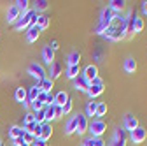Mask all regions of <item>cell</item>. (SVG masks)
Wrapping results in <instances>:
<instances>
[{"instance_id":"1","label":"cell","mask_w":147,"mask_h":146,"mask_svg":"<svg viewBox=\"0 0 147 146\" xmlns=\"http://www.w3.org/2000/svg\"><path fill=\"white\" fill-rule=\"evenodd\" d=\"M126 30H128V18H123L121 14H114L112 23L109 25V28L102 35L110 41H121L126 37Z\"/></svg>"},{"instance_id":"2","label":"cell","mask_w":147,"mask_h":146,"mask_svg":"<svg viewBox=\"0 0 147 146\" xmlns=\"http://www.w3.org/2000/svg\"><path fill=\"white\" fill-rule=\"evenodd\" d=\"M37 11L35 9H28L25 14H21V18L18 20L16 23H14V28L20 32V30H28L30 27H33V25H37Z\"/></svg>"},{"instance_id":"3","label":"cell","mask_w":147,"mask_h":146,"mask_svg":"<svg viewBox=\"0 0 147 146\" xmlns=\"http://www.w3.org/2000/svg\"><path fill=\"white\" fill-rule=\"evenodd\" d=\"M114 11L110 9V7H105L103 11H102V16H100V21H98V25H96V33H103L107 28H109V25L112 23V20H114Z\"/></svg>"},{"instance_id":"4","label":"cell","mask_w":147,"mask_h":146,"mask_svg":"<svg viewBox=\"0 0 147 146\" xmlns=\"http://www.w3.org/2000/svg\"><path fill=\"white\" fill-rule=\"evenodd\" d=\"M105 130H107V123L103 120H98V118L89 121V125H88V132L91 134V137H102Z\"/></svg>"},{"instance_id":"5","label":"cell","mask_w":147,"mask_h":146,"mask_svg":"<svg viewBox=\"0 0 147 146\" xmlns=\"http://www.w3.org/2000/svg\"><path fill=\"white\" fill-rule=\"evenodd\" d=\"M103 88H105V85H103L102 78H95L93 81H91L89 88H88V95L91 97V100H93L95 97H98L100 93H103Z\"/></svg>"},{"instance_id":"6","label":"cell","mask_w":147,"mask_h":146,"mask_svg":"<svg viewBox=\"0 0 147 146\" xmlns=\"http://www.w3.org/2000/svg\"><path fill=\"white\" fill-rule=\"evenodd\" d=\"M28 74L30 76H33V78H37V79H44L46 78V70H44V67L40 65V63H30L28 65Z\"/></svg>"},{"instance_id":"7","label":"cell","mask_w":147,"mask_h":146,"mask_svg":"<svg viewBox=\"0 0 147 146\" xmlns=\"http://www.w3.org/2000/svg\"><path fill=\"white\" fill-rule=\"evenodd\" d=\"M130 137H131V141H133L135 144H142V143L145 141V137H147V130H145V129H142V127L138 125L135 130H131V132H130Z\"/></svg>"},{"instance_id":"8","label":"cell","mask_w":147,"mask_h":146,"mask_svg":"<svg viewBox=\"0 0 147 146\" xmlns=\"http://www.w3.org/2000/svg\"><path fill=\"white\" fill-rule=\"evenodd\" d=\"M88 125H89L88 116H86V115H77V127H76V134L82 136L84 132H88Z\"/></svg>"},{"instance_id":"9","label":"cell","mask_w":147,"mask_h":146,"mask_svg":"<svg viewBox=\"0 0 147 146\" xmlns=\"http://www.w3.org/2000/svg\"><path fill=\"white\" fill-rule=\"evenodd\" d=\"M61 72H63V65L60 62H53L51 63V70H49V79L54 81V79H58L61 76Z\"/></svg>"},{"instance_id":"10","label":"cell","mask_w":147,"mask_h":146,"mask_svg":"<svg viewBox=\"0 0 147 146\" xmlns=\"http://www.w3.org/2000/svg\"><path fill=\"white\" fill-rule=\"evenodd\" d=\"M74 86H76V90H81V92H86L88 93V88H89V81L82 76V74H79L76 79H74Z\"/></svg>"},{"instance_id":"11","label":"cell","mask_w":147,"mask_h":146,"mask_svg":"<svg viewBox=\"0 0 147 146\" xmlns=\"http://www.w3.org/2000/svg\"><path fill=\"white\" fill-rule=\"evenodd\" d=\"M20 18H21V11L16 5H11L9 11H7V23H16Z\"/></svg>"},{"instance_id":"12","label":"cell","mask_w":147,"mask_h":146,"mask_svg":"<svg viewBox=\"0 0 147 146\" xmlns=\"http://www.w3.org/2000/svg\"><path fill=\"white\" fill-rule=\"evenodd\" d=\"M112 146H126V130L124 129H117L116 130Z\"/></svg>"},{"instance_id":"13","label":"cell","mask_w":147,"mask_h":146,"mask_svg":"<svg viewBox=\"0 0 147 146\" xmlns=\"http://www.w3.org/2000/svg\"><path fill=\"white\" fill-rule=\"evenodd\" d=\"M138 127V120H137V116H133V115H126L124 116V129L126 130H135Z\"/></svg>"},{"instance_id":"14","label":"cell","mask_w":147,"mask_h":146,"mask_svg":"<svg viewBox=\"0 0 147 146\" xmlns=\"http://www.w3.org/2000/svg\"><path fill=\"white\" fill-rule=\"evenodd\" d=\"M40 28L37 27V25H33V27H30L28 30H26V41L28 42H35L37 39H39V35H40Z\"/></svg>"},{"instance_id":"15","label":"cell","mask_w":147,"mask_h":146,"mask_svg":"<svg viewBox=\"0 0 147 146\" xmlns=\"http://www.w3.org/2000/svg\"><path fill=\"white\" fill-rule=\"evenodd\" d=\"M82 76L91 83L95 78H98V69H96V65H88L86 69H84V72H82Z\"/></svg>"},{"instance_id":"16","label":"cell","mask_w":147,"mask_h":146,"mask_svg":"<svg viewBox=\"0 0 147 146\" xmlns=\"http://www.w3.org/2000/svg\"><path fill=\"white\" fill-rule=\"evenodd\" d=\"M42 60L46 62V63H53V60H54V51L49 48V44L47 46H44V49H42Z\"/></svg>"},{"instance_id":"17","label":"cell","mask_w":147,"mask_h":146,"mask_svg":"<svg viewBox=\"0 0 147 146\" xmlns=\"http://www.w3.org/2000/svg\"><path fill=\"white\" fill-rule=\"evenodd\" d=\"M51 134H53V127H51V123H49V121H44V123L40 125V137L47 141V139L51 137Z\"/></svg>"},{"instance_id":"18","label":"cell","mask_w":147,"mask_h":146,"mask_svg":"<svg viewBox=\"0 0 147 146\" xmlns=\"http://www.w3.org/2000/svg\"><path fill=\"white\" fill-rule=\"evenodd\" d=\"M39 93H40V88L39 86H32V88H28V92H26V100H28V104L30 102H33V100H37V97H39Z\"/></svg>"},{"instance_id":"19","label":"cell","mask_w":147,"mask_h":146,"mask_svg":"<svg viewBox=\"0 0 147 146\" xmlns=\"http://www.w3.org/2000/svg\"><path fill=\"white\" fill-rule=\"evenodd\" d=\"M23 134H25V130H23V127H20V125H12L11 129H9V137L11 139L23 137Z\"/></svg>"},{"instance_id":"20","label":"cell","mask_w":147,"mask_h":146,"mask_svg":"<svg viewBox=\"0 0 147 146\" xmlns=\"http://www.w3.org/2000/svg\"><path fill=\"white\" fill-rule=\"evenodd\" d=\"M82 146H105V141L102 137H88L84 139Z\"/></svg>"},{"instance_id":"21","label":"cell","mask_w":147,"mask_h":146,"mask_svg":"<svg viewBox=\"0 0 147 146\" xmlns=\"http://www.w3.org/2000/svg\"><path fill=\"white\" fill-rule=\"evenodd\" d=\"M76 127H77V115L72 116L67 121V125H65V134H74V132H76Z\"/></svg>"},{"instance_id":"22","label":"cell","mask_w":147,"mask_h":146,"mask_svg":"<svg viewBox=\"0 0 147 146\" xmlns=\"http://www.w3.org/2000/svg\"><path fill=\"white\" fill-rule=\"evenodd\" d=\"M37 86H39V88L42 90V92L49 93L51 90H53V81H51L49 78H44V79H40V81H39V85H37Z\"/></svg>"},{"instance_id":"23","label":"cell","mask_w":147,"mask_h":146,"mask_svg":"<svg viewBox=\"0 0 147 146\" xmlns=\"http://www.w3.org/2000/svg\"><path fill=\"white\" fill-rule=\"evenodd\" d=\"M79 62H81V53H79V51H72V53L68 55V58H67L68 67H70V65H79Z\"/></svg>"},{"instance_id":"24","label":"cell","mask_w":147,"mask_h":146,"mask_svg":"<svg viewBox=\"0 0 147 146\" xmlns=\"http://www.w3.org/2000/svg\"><path fill=\"white\" fill-rule=\"evenodd\" d=\"M124 70L128 72V74H133V72L137 70V62H135V58H126V60H124Z\"/></svg>"},{"instance_id":"25","label":"cell","mask_w":147,"mask_h":146,"mask_svg":"<svg viewBox=\"0 0 147 146\" xmlns=\"http://www.w3.org/2000/svg\"><path fill=\"white\" fill-rule=\"evenodd\" d=\"M68 99H70V97H68L67 92H58L56 95H54V106H63Z\"/></svg>"},{"instance_id":"26","label":"cell","mask_w":147,"mask_h":146,"mask_svg":"<svg viewBox=\"0 0 147 146\" xmlns=\"http://www.w3.org/2000/svg\"><path fill=\"white\" fill-rule=\"evenodd\" d=\"M37 27H39L40 30L47 28L49 27V16H46V14H39V16H37Z\"/></svg>"},{"instance_id":"27","label":"cell","mask_w":147,"mask_h":146,"mask_svg":"<svg viewBox=\"0 0 147 146\" xmlns=\"http://www.w3.org/2000/svg\"><path fill=\"white\" fill-rule=\"evenodd\" d=\"M109 4H110L109 7H110V9H112V11L116 12V11H123V9H124V4H126V2H124V0H110Z\"/></svg>"},{"instance_id":"28","label":"cell","mask_w":147,"mask_h":146,"mask_svg":"<svg viewBox=\"0 0 147 146\" xmlns=\"http://www.w3.org/2000/svg\"><path fill=\"white\" fill-rule=\"evenodd\" d=\"M105 113H107V104L105 102H98L96 104V113H95V116L98 120H102V116H105Z\"/></svg>"},{"instance_id":"29","label":"cell","mask_w":147,"mask_h":146,"mask_svg":"<svg viewBox=\"0 0 147 146\" xmlns=\"http://www.w3.org/2000/svg\"><path fill=\"white\" fill-rule=\"evenodd\" d=\"M77 76H79V65H70V67H67V78L76 79Z\"/></svg>"},{"instance_id":"30","label":"cell","mask_w":147,"mask_h":146,"mask_svg":"<svg viewBox=\"0 0 147 146\" xmlns=\"http://www.w3.org/2000/svg\"><path fill=\"white\" fill-rule=\"evenodd\" d=\"M14 99L18 100V102H25L26 100V88H18L16 90V93H14Z\"/></svg>"},{"instance_id":"31","label":"cell","mask_w":147,"mask_h":146,"mask_svg":"<svg viewBox=\"0 0 147 146\" xmlns=\"http://www.w3.org/2000/svg\"><path fill=\"white\" fill-rule=\"evenodd\" d=\"M44 115H46V121L54 120V106H44Z\"/></svg>"},{"instance_id":"32","label":"cell","mask_w":147,"mask_h":146,"mask_svg":"<svg viewBox=\"0 0 147 146\" xmlns=\"http://www.w3.org/2000/svg\"><path fill=\"white\" fill-rule=\"evenodd\" d=\"M96 104L98 102H88V106H86V116H95V113H96Z\"/></svg>"},{"instance_id":"33","label":"cell","mask_w":147,"mask_h":146,"mask_svg":"<svg viewBox=\"0 0 147 146\" xmlns=\"http://www.w3.org/2000/svg\"><path fill=\"white\" fill-rule=\"evenodd\" d=\"M144 25H145V23H144V20L137 16V18H135V23H133V32H135V33L142 32V30H144Z\"/></svg>"},{"instance_id":"34","label":"cell","mask_w":147,"mask_h":146,"mask_svg":"<svg viewBox=\"0 0 147 146\" xmlns=\"http://www.w3.org/2000/svg\"><path fill=\"white\" fill-rule=\"evenodd\" d=\"M28 4H30L28 0H18V2H16L14 5H16L18 9H20V11H21V14H25V12L28 11Z\"/></svg>"},{"instance_id":"35","label":"cell","mask_w":147,"mask_h":146,"mask_svg":"<svg viewBox=\"0 0 147 146\" xmlns=\"http://www.w3.org/2000/svg\"><path fill=\"white\" fill-rule=\"evenodd\" d=\"M30 107H32L33 113H37V111H40V109H44V104L39 102V100H33V102H30Z\"/></svg>"},{"instance_id":"36","label":"cell","mask_w":147,"mask_h":146,"mask_svg":"<svg viewBox=\"0 0 147 146\" xmlns=\"http://www.w3.org/2000/svg\"><path fill=\"white\" fill-rule=\"evenodd\" d=\"M49 7V2L47 0H39V2H37V5H35V11H46Z\"/></svg>"},{"instance_id":"37","label":"cell","mask_w":147,"mask_h":146,"mask_svg":"<svg viewBox=\"0 0 147 146\" xmlns=\"http://www.w3.org/2000/svg\"><path fill=\"white\" fill-rule=\"evenodd\" d=\"M61 111H63V116H65V115H68V113L72 111V100H70V99L61 106Z\"/></svg>"},{"instance_id":"38","label":"cell","mask_w":147,"mask_h":146,"mask_svg":"<svg viewBox=\"0 0 147 146\" xmlns=\"http://www.w3.org/2000/svg\"><path fill=\"white\" fill-rule=\"evenodd\" d=\"M23 141H25L26 144H30V146H32V143L35 141V137H33V134H30V132H25V134H23Z\"/></svg>"},{"instance_id":"39","label":"cell","mask_w":147,"mask_h":146,"mask_svg":"<svg viewBox=\"0 0 147 146\" xmlns=\"http://www.w3.org/2000/svg\"><path fill=\"white\" fill-rule=\"evenodd\" d=\"M32 146H47V141L42 137H35V141L32 143Z\"/></svg>"},{"instance_id":"40","label":"cell","mask_w":147,"mask_h":146,"mask_svg":"<svg viewBox=\"0 0 147 146\" xmlns=\"http://www.w3.org/2000/svg\"><path fill=\"white\" fill-rule=\"evenodd\" d=\"M44 106H54V95H53L51 92L46 95V102H44Z\"/></svg>"},{"instance_id":"41","label":"cell","mask_w":147,"mask_h":146,"mask_svg":"<svg viewBox=\"0 0 147 146\" xmlns=\"http://www.w3.org/2000/svg\"><path fill=\"white\" fill-rule=\"evenodd\" d=\"M32 121H35V115H33V113H28V115H25L23 125H25V123H32Z\"/></svg>"},{"instance_id":"42","label":"cell","mask_w":147,"mask_h":146,"mask_svg":"<svg viewBox=\"0 0 147 146\" xmlns=\"http://www.w3.org/2000/svg\"><path fill=\"white\" fill-rule=\"evenodd\" d=\"M60 116H63L61 106H54V118H60Z\"/></svg>"},{"instance_id":"43","label":"cell","mask_w":147,"mask_h":146,"mask_svg":"<svg viewBox=\"0 0 147 146\" xmlns=\"http://www.w3.org/2000/svg\"><path fill=\"white\" fill-rule=\"evenodd\" d=\"M46 95H47V93H46V92H42V90H40V93H39V97H37V100L44 104V102H46Z\"/></svg>"},{"instance_id":"44","label":"cell","mask_w":147,"mask_h":146,"mask_svg":"<svg viewBox=\"0 0 147 146\" xmlns=\"http://www.w3.org/2000/svg\"><path fill=\"white\" fill-rule=\"evenodd\" d=\"M12 143H14L16 146H20V144H23L25 141H23V137H16V139H12Z\"/></svg>"},{"instance_id":"45","label":"cell","mask_w":147,"mask_h":146,"mask_svg":"<svg viewBox=\"0 0 147 146\" xmlns=\"http://www.w3.org/2000/svg\"><path fill=\"white\" fill-rule=\"evenodd\" d=\"M49 48H51V49H53V51H56V49H58V48H60V46H58V42H56V41H53V42H51V44H49Z\"/></svg>"},{"instance_id":"46","label":"cell","mask_w":147,"mask_h":146,"mask_svg":"<svg viewBox=\"0 0 147 146\" xmlns=\"http://www.w3.org/2000/svg\"><path fill=\"white\" fill-rule=\"evenodd\" d=\"M142 12L147 14V0H145V2H142Z\"/></svg>"},{"instance_id":"47","label":"cell","mask_w":147,"mask_h":146,"mask_svg":"<svg viewBox=\"0 0 147 146\" xmlns=\"http://www.w3.org/2000/svg\"><path fill=\"white\" fill-rule=\"evenodd\" d=\"M20 146H30V144H26V143H23V144H20Z\"/></svg>"},{"instance_id":"48","label":"cell","mask_w":147,"mask_h":146,"mask_svg":"<svg viewBox=\"0 0 147 146\" xmlns=\"http://www.w3.org/2000/svg\"><path fill=\"white\" fill-rule=\"evenodd\" d=\"M0 146H2V139H0Z\"/></svg>"}]
</instances>
